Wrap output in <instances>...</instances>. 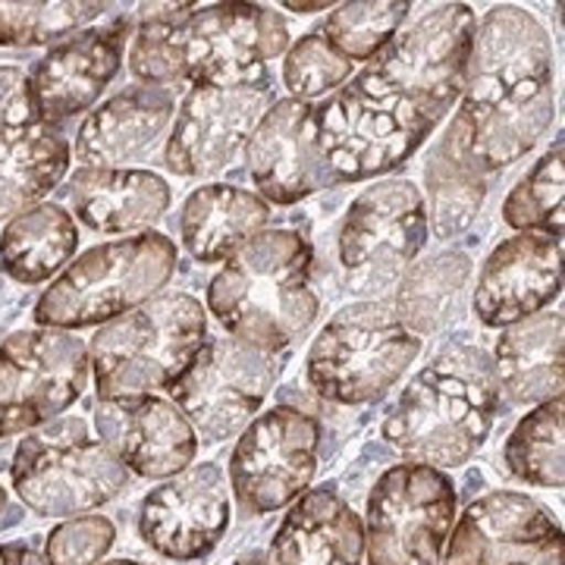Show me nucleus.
<instances>
[{"instance_id":"nucleus-1","label":"nucleus","mask_w":565,"mask_h":565,"mask_svg":"<svg viewBox=\"0 0 565 565\" xmlns=\"http://www.w3.org/2000/svg\"><path fill=\"white\" fill-rule=\"evenodd\" d=\"M553 47L519 7H493L475 32L462 104L446 141L481 173L519 161L553 122Z\"/></svg>"},{"instance_id":"nucleus-2","label":"nucleus","mask_w":565,"mask_h":565,"mask_svg":"<svg viewBox=\"0 0 565 565\" xmlns=\"http://www.w3.org/2000/svg\"><path fill=\"white\" fill-rule=\"evenodd\" d=\"M289 44L286 22L255 3H163L141 10L129 51L132 76L148 85L262 92L267 63Z\"/></svg>"},{"instance_id":"nucleus-3","label":"nucleus","mask_w":565,"mask_h":565,"mask_svg":"<svg viewBox=\"0 0 565 565\" xmlns=\"http://www.w3.org/2000/svg\"><path fill=\"white\" fill-rule=\"evenodd\" d=\"M500 390L487 352L452 345L408 384L386 418L384 437L412 462L465 465L484 446L500 412Z\"/></svg>"},{"instance_id":"nucleus-4","label":"nucleus","mask_w":565,"mask_h":565,"mask_svg":"<svg viewBox=\"0 0 565 565\" xmlns=\"http://www.w3.org/2000/svg\"><path fill=\"white\" fill-rule=\"evenodd\" d=\"M207 308L252 349L277 352L299 340L318 315L308 239L292 230L255 236L214 274Z\"/></svg>"},{"instance_id":"nucleus-5","label":"nucleus","mask_w":565,"mask_h":565,"mask_svg":"<svg viewBox=\"0 0 565 565\" xmlns=\"http://www.w3.org/2000/svg\"><path fill=\"white\" fill-rule=\"evenodd\" d=\"M475 32L478 20L465 3L440 7L390 41L355 85L430 132L462 95Z\"/></svg>"},{"instance_id":"nucleus-6","label":"nucleus","mask_w":565,"mask_h":565,"mask_svg":"<svg viewBox=\"0 0 565 565\" xmlns=\"http://www.w3.org/2000/svg\"><path fill=\"white\" fill-rule=\"evenodd\" d=\"M207 340L199 299L177 292L139 305L102 327L92 340V367L102 399L141 396L170 384Z\"/></svg>"},{"instance_id":"nucleus-7","label":"nucleus","mask_w":565,"mask_h":565,"mask_svg":"<svg viewBox=\"0 0 565 565\" xmlns=\"http://www.w3.org/2000/svg\"><path fill=\"white\" fill-rule=\"evenodd\" d=\"M177 270V245L161 233L98 245L70 264L35 305V321L51 330H79L117 321L163 289Z\"/></svg>"},{"instance_id":"nucleus-8","label":"nucleus","mask_w":565,"mask_h":565,"mask_svg":"<svg viewBox=\"0 0 565 565\" xmlns=\"http://www.w3.org/2000/svg\"><path fill=\"white\" fill-rule=\"evenodd\" d=\"M418 352L422 340L386 305H349L311 345L308 384L330 403H371L403 377Z\"/></svg>"},{"instance_id":"nucleus-9","label":"nucleus","mask_w":565,"mask_h":565,"mask_svg":"<svg viewBox=\"0 0 565 565\" xmlns=\"http://www.w3.org/2000/svg\"><path fill=\"white\" fill-rule=\"evenodd\" d=\"M10 478L32 512L70 519L110 503L129 484V468L82 422H61L22 440Z\"/></svg>"},{"instance_id":"nucleus-10","label":"nucleus","mask_w":565,"mask_h":565,"mask_svg":"<svg viewBox=\"0 0 565 565\" xmlns=\"http://www.w3.org/2000/svg\"><path fill=\"white\" fill-rule=\"evenodd\" d=\"M456 490L440 468L396 465L367 500V565H444Z\"/></svg>"},{"instance_id":"nucleus-11","label":"nucleus","mask_w":565,"mask_h":565,"mask_svg":"<svg viewBox=\"0 0 565 565\" xmlns=\"http://www.w3.org/2000/svg\"><path fill=\"white\" fill-rule=\"evenodd\" d=\"M88 352L61 330H22L0 345V440L35 430L76 403Z\"/></svg>"},{"instance_id":"nucleus-12","label":"nucleus","mask_w":565,"mask_h":565,"mask_svg":"<svg viewBox=\"0 0 565 565\" xmlns=\"http://www.w3.org/2000/svg\"><path fill=\"white\" fill-rule=\"evenodd\" d=\"M277 374L280 364L270 352L221 337L199 349L170 384V396L204 444H221L252 422Z\"/></svg>"},{"instance_id":"nucleus-13","label":"nucleus","mask_w":565,"mask_h":565,"mask_svg":"<svg viewBox=\"0 0 565 565\" xmlns=\"http://www.w3.org/2000/svg\"><path fill=\"white\" fill-rule=\"evenodd\" d=\"M321 424L296 408H270L248 424L230 459V487L248 515L296 503L318 468Z\"/></svg>"},{"instance_id":"nucleus-14","label":"nucleus","mask_w":565,"mask_h":565,"mask_svg":"<svg viewBox=\"0 0 565 565\" xmlns=\"http://www.w3.org/2000/svg\"><path fill=\"white\" fill-rule=\"evenodd\" d=\"M427 139V129L355 82L315 107V145L333 182H359L399 167Z\"/></svg>"},{"instance_id":"nucleus-15","label":"nucleus","mask_w":565,"mask_h":565,"mask_svg":"<svg viewBox=\"0 0 565 565\" xmlns=\"http://www.w3.org/2000/svg\"><path fill=\"white\" fill-rule=\"evenodd\" d=\"M427 243V204L408 180L377 182L345 211L340 264L352 280L390 282Z\"/></svg>"},{"instance_id":"nucleus-16","label":"nucleus","mask_w":565,"mask_h":565,"mask_svg":"<svg viewBox=\"0 0 565 565\" xmlns=\"http://www.w3.org/2000/svg\"><path fill=\"white\" fill-rule=\"evenodd\" d=\"M444 565H563V531L525 493L493 490L449 531Z\"/></svg>"},{"instance_id":"nucleus-17","label":"nucleus","mask_w":565,"mask_h":565,"mask_svg":"<svg viewBox=\"0 0 565 565\" xmlns=\"http://www.w3.org/2000/svg\"><path fill=\"white\" fill-rule=\"evenodd\" d=\"M70 167V145L41 120L29 76L0 66V221L47 195Z\"/></svg>"},{"instance_id":"nucleus-18","label":"nucleus","mask_w":565,"mask_h":565,"mask_svg":"<svg viewBox=\"0 0 565 565\" xmlns=\"http://www.w3.org/2000/svg\"><path fill=\"white\" fill-rule=\"evenodd\" d=\"M230 527L226 475L217 465H195L151 490L141 503L145 544L167 559L192 563L207 556Z\"/></svg>"},{"instance_id":"nucleus-19","label":"nucleus","mask_w":565,"mask_h":565,"mask_svg":"<svg viewBox=\"0 0 565 565\" xmlns=\"http://www.w3.org/2000/svg\"><path fill=\"white\" fill-rule=\"evenodd\" d=\"M102 444L141 478H170L195 462L199 434L173 403L141 393L102 399L95 408Z\"/></svg>"},{"instance_id":"nucleus-20","label":"nucleus","mask_w":565,"mask_h":565,"mask_svg":"<svg viewBox=\"0 0 565 565\" xmlns=\"http://www.w3.org/2000/svg\"><path fill=\"white\" fill-rule=\"evenodd\" d=\"M262 95L248 88H192L177 114L163 161L180 177L217 173L248 145Z\"/></svg>"},{"instance_id":"nucleus-21","label":"nucleus","mask_w":565,"mask_h":565,"mask_svg":"<svg viewBox=\"0 0 565 565\" xmlns=\"http://www.w3.org/2000/svg\"><path fill=\"white\" fill-rule=\"evenodd\" d=\"M563 289V239L519 233L493 248L475 289V311L487 327H512L544 311Z\"/></svg>"},{"instance_id":"nucleus-22","label":"nucleus","mask_w":565,"mask_h":565,"mask_svg":"<svg viewBox=\"0 0 565 565\" xmlns=\"http://www.w3.org/2000/svg\"><path fill=\"white\" fill-rule=\"evenodd\" d=\"M245 161L255 185L274 204H296L333 185L315 145V107L305 102L274 104L245 145Z\"/></svg>"},{"instance_id":"nucleus-23","label":"nucleus","mask_w":565,"mask_h":565,"mask_svg":"<svg viewBox=\"0 0 565 565\" xmlns=\"http://www.w3.org/2000/svg\"><path fill=\"white\" fill-rule=\"evenodd\" d=\"M126 44V22L82 29L61 39L29 76L41 120H66L102 98L117 76Z\"/></svg>"},{"instance_id":"nucleus-24","label":"nucleus","mask_w":565,"mask_h":565,"mask_svg":"<svg viewBox=\"0 0 565 565\" xmlns=\"http://www.w3.org/2000/svg\"><path fill=\"white\" fill-rule=\"evenodd\" d=\"M364 525L333 487L296 500L264 565H362Z\"/></svg>"},{"instance_id":"nucleus-25","label":"nucleus","mask_w":565,"mask_h":565,"mask_svg":"<svg viewBox=\"0 0 565 565\" xmlns=\"http://www.w3.org/2000/svg\"><path fill=\"white\" fill-rule=\"evenodd\" d=\"M173 114V98L161 88H129L104 102L76 136L82 170H104L132 161L161 136Z\"/></svg>"},{"instance_id":"nucleus-26","label":"nucleus","mask_w":565,"mask_h":565,"mask_svg":"<svg viewBox=\"0 0 565 565\" xmlns=\"http://www.w3.org/2000/svg\"><path fill=\"white\" fill-rule=\"evenodd\" d=\"M70 189L79 221L98 233L139 230L170 207V185L151 170H79Z\"/></svg>"},{"instance_id":"nucleus-27","label":"nucleus","mask_w":565,"mask_h":565,"mask_svg":"<svg viewBox=\"0 0 565 565\" xmlns=\"http://www.w3.org/2000/svg\"><path fill=\"white\" fill-rule=\"evenodd\" d=\"M267 217V204L245 189L223 182L202 185L182 204V245L195 262H226L262 233Z\"/></svg>"},{"instance_id":"nucleus-28","label":"nucleus","mask_w":565,"mask_h":565,"mask_svg":"<svg viewBox=\"0 0 565 565\" xmlns=\"http://www.w3.org/2000/svg\"><path fill=\"white\" fill-rule=\"evenodd\" d=\"M493 371L515 403L563 396V315L537 311L512 323L497 343Z\"/></svg>"},{"instance_id":"nucleus-29","label":"nucleus","mask_w":565,"mask_h":565,"mask_svg":"<svg viewBox=\"0 0 565 565\" xmlns=\"http://www.w3.org/2000/svg\"><path fill=\"white\" fill-rule=\"evenodd\" d=\"M79 233L73 217L57 204H39L13 217L0 236V267L20 282L54 277L73 258Z\"/></svg>"},{"instance_id":"nucleus-30","label":"nucleus","mask_w":565,"mask_h":565,"mask_svg":"<svg viewBox=\"0 0 565 565\" xmlns=\"http://www.w3.org/2000/svg\"><path fill=\"white\" fill-rule=\"evenodd\" d=\"M512 478L534 487H563V396L546 399L515 424L503 449Z\"/></svg>"},{"instance_id":"nucleus-31","label":"nucleus","mask_w":565,"mask_h":565,"mask_svg":"<svg viewBox=\"0 0 565 565\" xmlns=\"http://www.w3.org/2000/svg\"><path fill=\"white\" fill-rule=\"evenodd\" d=\"M471 262L462 252H446L430 262L418 264L408 270V277L399 286V321L415 327L422 333H430L449 321V311L459 302V292L468 282Z\"/></svg>"},{"instance_id":"nucleus-32","label":"nucleus","mask_w":565,"mask_h":565,"mask_svg":"<svg viewBox=\"0 0 565 565\" xmlns=\"http://www.w3.org/2000/svg\"><path fill=\"white\" fill-rule=\"evenodd\" d=\"M427 199H430V217L437 233L456 236L475 221L478 207L484 202V173L465 161L444 139L434 148V158L427 163Z\"/></svg>"},{"instance_id":"nucleus-33","label":"nucleus","mask_w":565,"mask_h":565,"mask_svg":"<svg viewBox=\"0 0 565 565\" xmlns=\"http://www.w3.org/2000/svg\"><path fill=\"white\" fill-rule=\"evenodd\" d=\"M503 221L522 233L563 239V141H556L509 192Z\"/></svg>"},{"instance_id":"nucleus-34","label":"nucleus","mask_w":565,"mask_h":565,"mask_svg":"<svg viewBox=\"0 0 565 565\" xmlns=\"http://www.w3.org/2000/svg\"><path fill=\"white\" fill-rule=\"evenodd\" d=\"M408 3H343L323 22L321 35L349 63L374 61L408 20Z\"/></svg>"},{"instance_id":"nucleus-35","label":"nucleus","mask_w":565,"mask_h":565,"mask_svg":"<svg viewBox=\"0 0 565 565\" xmlns=\"http://www.w3.org/2000/svg\"><path fill=\"white\" fill-rule=\"evenodd\" d=\"M102 10V3H0V44L13 47L66 39Z\"/></svg>"},{"instance_id":"nucleus-36","label":"nucleus","mask_w":565,"mask_h":565,"mask_svg":"<svg viewBox=\"0 0 565 565\" xmlns=\"http://www.w3.org/2000/svg\"><path fill=\"white\" fill-rule=\"evenodd\" d=\"M352 66L355 63L345 61L321 32H311L289 47L282 61V82L296 95V102H305L340 88L352 76Z\"/></svg>"},{"instance_id":"nucleus-37","label":"nucleus","mask_w":565,"mask_h":565,"mask_svg":"<svg viewBox=\"0 0 565 565\" xmlns=\"http://www.w3.org/2000/svg\"><path fill=\"white\" fill-rule=\"evenodd\" d=\"M114 546V525L104 515L63 522L47 537V565H98Z\"/></svg>"},{"instance_id":"nucleus-38","label":"nucleus","mask_w":565,"mask_h":565,"mask_svg":"<svg viewBox=\"0 0 565 565\" xmlns=\"http://www.w3.org/2000/svg\"><path fill=\"white\" fill-rule=\"evenodd\" d=\"M0 565H47V559L25 544L0 546Z\"/></svg>"},{"instance_id":"nucleus-39","label":"nucleus","mask_w":565,"mask_h":565,"mask_svg":"<svg viewBox=\"0 0 565 565\" xmlns=\"http://www.w3.org/2000/svg\"><path fill=\"white\" fill-rule=\"evenodd\" d=\"M102 565H139V563H126V559H117V563H102Z\"/></svg>"},{"instance_id":"nucleus-40","label":"nucleus","mask_w":565,"mask_h":565,"mask_svg":"<svg viewBox=\"0 0 565 565\" xmlns=\"http://www.w3.org/2000/svg\"><path fill=\"white\" fill-rule=\"evenodd\" d=\"M3 503H7V493L0 490V509H3Z\"/></svg>"}]
</instances>
